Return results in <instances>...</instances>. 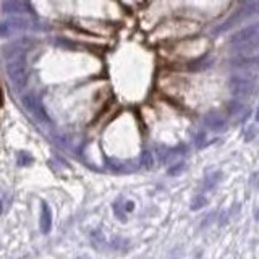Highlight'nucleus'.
<instances>
[{"label": "nucleus", "mask_w": 259, "mask_h": 259, "mask_svg": "<svg viewBox=\"0 0 259 259\" xmlns=\"http://www.w3.org/2000/svg\"><path fill=\"white\" fill-rule=\"evenodd\" d=\"M7 76H9L10 84L17 91H23L28 83V73H26V62L23 55L10 57L7 59Z\"/></svg>", "instance_id": "obj_1"}, {"label": "nucleus", "mask_w": 259, "mask_h": 259, "mask_svg": "<svg viewBox=\"0 0 259 259\" xmlns=\"http://www.w3.org/2000/svg\"><path fill=\"white\" fill-rule=\"evenodd\" d=\"M34 23L26 17L13 15L10 18H5L4 21H0V38H10V36L17 34L20 31L31 30Z\"/></svg>", "instance_id": "obj_2"}, {"label": "nucleus", "mask_w": 259, "mask_h": 259, "mask_svg": "<svg viewBox=\"0 0 259 259\" xmlns=\"http://www.w3.org/2000/svg\"><path fill=\"white\" fill-rule=\"evenodd\" d=\"M4 15H30L31 7L28 0H2Z\"/></svg>", "instance_id": "obj_3"}, {"label": "nucleus", "mask_w": 259, "mask_h": 259, "mask_svg": "<svg viewBox=\"0 0 259 259\" xmlns=\"http://www.w3.org/2000/svg\"><path fill=\"white\" fill-rule=\"evenodd\" d=\"M23 105H25V109H28V112L33 113L38 120H41V121L47 120L46 113H44V110H42V107H41V102H39L38 99H36L34 94H31V92H28V94L23 97Z\"/></svg>", "instance_id": "obj_4"}, {"label": "nucleus", "mask_w": 259, "mask_h": 259, "mask_svg": "<svg viewBox=\"0 0 259 259\" xmlns=\"http://www.w3.org/2000/svg\"><path fill=\"white\" fill-rule=\"evenodd\" d=\"M39 225H41L42 233H49L50 227H52V214H50V211H49V207H47V204H46V203H42Z\"/></svg>", "instance_id": "obj_5"}, {"label": "nucleus", "mask_w": 259, "mask_h": 259, "mask_svg": "<svg viewBox=\"0 0 259 259\" xmlns=\"http://www.w3.org/2000/svg\"><path fill=\"white\" fill-rule=\"evenodd\" d=\"M0 105H2V89H0Z\"/></svg>", "instance_id": "obj_6"}, {"label": "nucleus", "mask_w": 259, "mask_h": 259, "mask_svg": "<svg viewBox=\"0 0 259 259\" xmlns=\"http://www.w3.org/2000/svg\"><path fill=\"white\" fill-rule=\"evenodd\" d=\"M0 212H2V201H0Z\"/></svg>", "instance_id": "obj_7"}]
</instances>
